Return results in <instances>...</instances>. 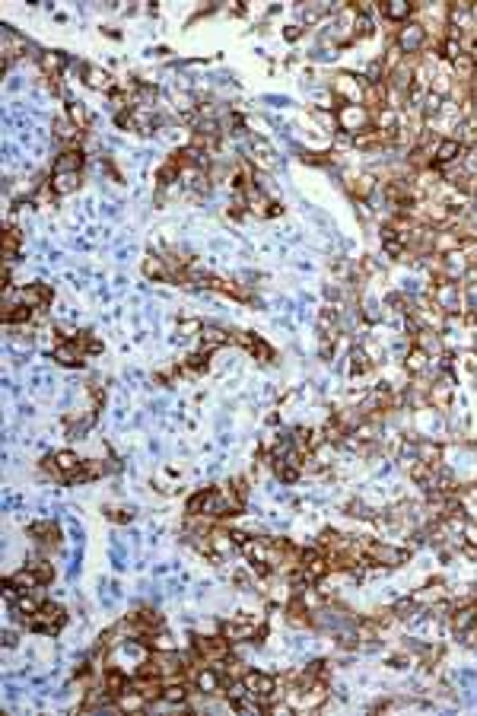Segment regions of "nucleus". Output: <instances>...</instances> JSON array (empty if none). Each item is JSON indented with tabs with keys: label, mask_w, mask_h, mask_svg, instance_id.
Segmentation results:
<instances>
[{
	"label": "nucleus",
	"mask_w": 477,
	"mask_h": 716,
	"mask_svg": "<svg viewBox=\"0 0 477 716\" xmlns=\"http://www.w3.org/2000/svg\"><path fill=\"white\" fill-rule=\"evenodd\" d=\"M373 109H366V105H338V112H334V118H338V128L344 134H363V131H373Z\"/></svg>",
	"instance_id": "obj_1"
},
{
	"label": "nucleus",
	"mask_w": 477,
	"mask_h": 716,
	"mask_svg": "<svg viewBox=\"0 0 477 716\" xmlns=\"http://www.w3.org/2000/svg\"><path fill=\"white\" fill-rule=\"evenodd\" d=\"M429 299L439 312L452 316V312H464V290L458 281H436V287L429 290Z\"/></svg>",
	"instance_id": "obj_2"
},
{
	"label": "nucleus",
	"mask_w": 477,
	"mask_h": 716,
	"mask_svg": "<svg viewBox=\"0 0 477 716\" xmlns=\"http://www.w3.org/2000/svg\"><path fill=\"white\" fill-rule=\"evenodd\" d=\"M331 93L340 105H363V96H366V80L353 74H338L331 80Z\"/></svg>",
	"instance_id": "obj_3"
},
{
	"label": "nucleus",
	"mask_w": 477,
	"mask_h": 716,
	"mask_svg": "<svg viewBox=\"0 0 477 716\" xmlns=\"http://www.w3.org/2000/svg\"><path fill=\"white\" fill-rule=\"evenodd\" d=\"M64 624H67V612L61 605H55V602H45L42 612L26 618V627H32L35 634H48V637H55Z\"/></svg>",
	"instance_id": "obj_4"
},
{
	"label": "nucleus",
	"mask_w": 477,
	"mask_h": 716,
	"mask_svg": "<svg viewBox=\"0 0 477 716\" xmlns=\"http://www.w3.org/2000/svg\"><path fill=\"white\" fill-rule=\"evenodd\" d=\"M427 35H429V29H423V22L410 20V22H404V26L398 29V35H394V45L401 48V55L414 58V55H420V51L427 48Z\"/></svg>",
	"instance_id": "obj_5"
},
{
	"label": "nucleus",
	"mask_w": 477,
	"mask_h": 716,
	"mask_svg": "<svg viewBox=\"0 0 477 716\" xmlns=\"http://www.w3.org/2000/svg\"><path fill=\"white\" fill-rule=\"evenodd\" d=\"M299 567H303V573L309 576V583H318V579H325L328 573L334 570L331 554H322L318 548H305V551L299 554Z\"/></svg>",
	"instance_id": "obj_6"
},
{
	"label": "nucleus",
	"mask_w": 477,
	"mask_h": 716,
	"mask_svg": "<svg viewBox=\"0 0 477 716\" xmlns=\"http://www.w3.org/2000/svg\"><path fill=\"white\" fill-rule=\"evenodd\" d=\"M191 649L198 653L201 662H223L229 656V640L226 637H194L191 640Z\"/></svg>",
	"instance_id": "obj_7"
},
{
	"label": "nucleus",
	"mask_w": 477,
	"mask_h": 716,
	"mask_svg": "<svg viewBox=\"0 0 477 716\" xmlns=\"http://www.w3.org/2000/svg\"><path fill=\"white\" fill-rule=\"evenodd\" d=\"M366 558L375 560L382 567H404L410 558V551L404 548H394V544H385V541H369L366 544Z\"/></svg>",
	"instance_id": "obj_8"
},
{
	"label": "nucleus",
	"mask_w": 477,
	"mask_h": 716,
	"mask_svg": "<svg viewBox=\"0 0 477 716\" xmlns=\"http://www.w3.org/2000/svg\"><path fill=\"white\" fill-rule=\"evenodd\" d=\"M245 684H249V694L258 697L261 703H270L280 691H277V678L268 675V672H258V668H251V672H245Z\"/></svg>",
	"instance_id": "obj_9"
},
{
	"label": "nucleus",
	"mask_w": 477,
	"mask_h": 716,
	"mask_svg": "<svg viewBox=\"0 0 477 716\" xmlns=\"http://www.w3.org/2000/svg\"><path fill=\"white\" fill-rule=\"evenodd\" d=\"M452 401H455V382L449 376L436 379L433 386L427 389V405H433L436 411H449Z\"/></svg>",
	"instance_id": "obj_10"
},
{
	"label": "nucleus",
	"mask_w": 477,
	"mask_h": 716,
	"mask_svg": "<svg viewBox=\"0 0 477 716\" xmlns=\"http://www.w3.org/2000/svg\"><path fill=\"white\" fill-rule=\"evenodd\" d=\"M194 688L201 691V694L214 697V694H220V691L226 688V682H223L220 668H216V666H210V662H204V666L198 668V672H194Z\"/></svg>",
	"instance_id": "obj_11"
},
{
	"label": "nucleus",
	"mask_w": 477,
	"mask_h": 716,
	"mask_svg": "<svg viewBox=\"0 0 477 716\" xmlns=\"http://www.w3.org/2000/svg\"><path fill=\"white\" fill-rule=\"evenodd\" d=\"M51 299V287L48 283H26L20 290V306H29V309H45V303Z\"/></svg>",
	"instance_id": "obj_12"
},
{
	"label": "nucleus",
	"mask_w": 477,
	"mask_h": 716,
	"mask_svg": "<svg viewBox=\"0 0 477 716\" xmlns=\"http://www.w3.org/2000/svg\"><path fill=\"white\" fill-rule=\"evenodd\" d=\"M382 16L404 26V22H410L417 16V4H410V0H388V4H382Z\"/></svg>",
	"instance_id": "obj_13"
},
{
	"label": "nucleus",
	"mask_w": 477,
	"mask_h": 716,
	"mask_svg": "<svg viewBox=\"0 0 477 716\" xmlns=\"http://www.w3.org/2000/svg\"><path fill=\"white\" fill-rule=\"evenodd\" d=\"M83 353H86L83 347H80L74 338H70V341H61V344L51 351V357H55L61 366H70V370H76V366H83Z\"/></svg>",
	"instance_id": "obj_14"
},
{
	"label": "nucleus",
	"mask_w": 477,
	"mask_h": 716,
	"mask_svg": "<svg viewBox=\"0 0 477 716\" xmlns=\"http://www.w3.org/2000/svg\"><path fill=\"white\" fill-rule=\"evenodd\" d=\"M51 465H55V471H57V478H74L76 471L83 468V461H80V455L74 452V449H61V452H55L51 455Z\"/></svg>",
	"instance_id": "obj_15"
},
{
	"label": "nucleus",
	"mask_w": 477,
	"mask_h": 716,
	"mask_svg": "<svg viewBox=\"0 0 477 716\" xmlns=\"http://www.w3.org/2000/svg\"><path fill=\"white\" fill-rule=\"evenodd\" d=\"M462 153H464V147L458 144L455 137H443V140H436L433 163L436 166H452V163H458V159H462Z\"/></svg>",
	"instance_id": "obj_16"
},
{
	"label": "nucleus",
	"mask_w": 477,
	"mask_h": 716,
	"mask_svg": "<svg viewBox=\"0 0 477 716\" xmlns=\"http://www.w3.org/2000/svg\"><path fill=\"white\" fill-rule=\"evenodd\" d=\"M229 341H233V335H229V331H223L220 325H204V328H201V351L204 353H214L216 347L229 344Z\"/></svg>",
	"instance_id": "obj_17"
},
{
	"label": "nucleus",
	"mask_w": 477,
	"mask_h": 716,
	"mask_svg": "<svg viewBox=\"0 0 477 716\" xmlns=\"http://www.w3.org/2000/svg\"><path fill=\"white\" fill-rule=\"evenodd\" d=\"M83 83L90 86V90H99V93H115V83H111V76L105 74L102 67H92V64H86V67H83Z\"/></svg>",
	"instance_id": "obj_18"
},
{
	"label": "nucleus",
	"mask_w": 477,
	"mask_h": 716,
	"mask_svg": "<svg viewBox=\"0 0 477 716\" xmlns=\"http://www.w3.org/2000/svg\"><path fill=\"white\" fill-rule=\"evenodd\" d=\"M10 583L20 589V593H35V589H42V576H39V570L35 567H22V570H16L13 576H10Z\"/></svg>",
	"instance_id": "obj_19"
},
{
	"label": "nucleus",
	"mask_w": 477,
	"mask_h": 716,
	"mask_svg": "<svg viewBox=\"0 0 477 716\" xmlns=\"http://www.w3.org/2000/svg\"><path fill=\"white\" fill-rule=\"evenodd\" d=\"M83 153L76 150V147H67L64 153H57V159H55V173H80L83 169Z\"/></svg>",
	"instance_id": "obj_20"
},
{
	"label": "nucleus",
	"mask_w": 477,
	"mask_h": 716,
	"mask_svg": "<svg viewBox=\"0 0 477 716\" xmlns=\"http://www.w3.org/2000/svg\"><path fill=\"white\" fill-rule=\"evenodd\" d=\"M115 703H118V710H121V713H140V710L150 707V701H146L140 691H134V688H127L125 694H118Z\"/></svg>",
	"instance_id": "obj_21"
},
{
	"label": "nucleus",
	"mask_w": 477,
	"mask_h": 716,
	"mask_svg": "<svg viewBox=\"0 0 477 716\" xmlns=\"http://www.w3.org/2000/svg\"><path fill=\"white\" fill-rule=\"evenodd\" d=\"M373 357L366 353V347H353L350 351V370H347V376L357 379V376H366L369 370H373Z\"/></svg>",
	"instance_id": "obj_22"
},
{
	"label": "nucleus",
	"mask_w": 477,
	"mask_h": 716,
	"mask_svg": "<svg viewBox=\"0 0 477 716\" xmlns=\"http://www.w3.org/2000/svg\"><path fill=\"white\" fill-rule=\"evenodd\" d=\"M144 277L146 281H169L172 277V271H169V262L159 255H146L144 262Z\"/></svg>",
	"instance_id": "obj_23"
},
{
	"label": "nucleus",
	"mask_w": 477,
	"mask_h": 716,
	"mask_svg": "<svg viewBox=\"0 0 477 716\" xmlns=\"http://www.w3.org/2000/svg\"><path fill=\"white\" fill-rule=\"evenodd\" d=\"M429 363H433V357H429L423 347H410L408 357H404V370H408L410 376H420V372H427Z\"/></svg>",
	"instance_id": "obj_24"
},
{
	"label": "nucleus",
	"mask_w": 477,
	"mask_h": 716,
	"mask_svg": "<svg viewBox=\"0 0 477 716\" xmlns=\"http://www.w3.org/2000/svg\"><path fill=\"white\" fill-rule=\"evenodd\" d=\"M67 118H70V124H74L80 134H83L86 128H90V121H92L90 109H86V102H76V99H70V102H67Z\"/></svg>",
	"instance_id": "obj_25"
},
{
	"label": "nucleus",
	"mask_w": 477,
	"mask_h": 716,
	"mask_svg": "<svg viewBox=\"0 0 477 716\" xmlns=\"http://www.w3.org/2000/svg\"><path fill=\"white\" fill-rule=\"evenodd\" d=\"M417 459L427 461L429 468H439V461H443V446L433 440H420L417 443Z\"/></svg>",
	"instance_id": "obj_26"
},
{
	"label": "nucleus",
	"mask_w": 477,
	"mask_h": 716,
	"mask_svg": "<svg viewBox=\"0 0 477 716\" xmlns=\"http://www.w3.org/2000/svg\"><path fill=\"white\" fill-rule=\"evenodd\" d=\"M51 188L55 194H74L80 188V173H51Z\"/></svg>",
	"instance_id": "obj_27"
},
{
	"label": "nucleus",
	"mask_w": 477,
	"mask_h": 716,
	"mask_svg": "<svg viewBox=\"0 0 477 716\" xmlns=\"http://www.w3.org/2000/svg\"><path fill=\"white\" fill-rule=\"evenodd\" d=\"M163 697H166L169 703H175V707L185 710L188 707V697H191V688H188L185 682H169L166 688H163Z\"/></svg>",
	"instance_id": "obj_28"
},
{
	"label": "nucleus",
	"mask_w": 477,
	"mask_h": 716,
	"mask_svg": "<svg viewBox=\"0 0 477 716\" xmlns=\"http://www.w3.org/2000/svg\"><path fill=\"white\" fill-rule=\"evenodd\" d=\"M20 242H22V236L16 233V229H7V233H4V242H0L4 262H22V255H20Z\"/></svg>",
	"instance_id": "obj_29"
},
{
	"label": "nucleus",
	"mask_w": 477,
	"mask_h": 716,
	"mask_svg": "<svg viewBox=\"0 0 477 716\" xmlns=\"http://www.w3.org/2000/svg\"><path fill=\"white\" fill-rule=\"evenodd\" d=\"M39 67H42L45 74L57 76L64 67H67V55H64V51H42V58H39Z\"/></svg>",
	"instance_id": "obj_30"
},
{
	"label": "nucleus",
	"mask_w": 477,
	"mask_h": 716,
	"mask_svg": "<svg viewBox=\"0 0 477 716\" xmlns=\"http://www.w3.org/2000/svg\"><path fill=\"white\" fill-rule=\"evenodd\" d=\"M146 643H150L153 653H172V649H179V647H175V637L169 634L166 627H159V630H153V634L146 637Z\"/></svg>",
	"instance_id": "obj_31"
},
{
	"label": "nucleus",
	"mask_w": 477,
	"mask_h": 716,
	"mask_svg": "<svg viewBox=\"0 0 477 716\" xmlns=\"http://www.w3.org/2000/svg\"><path fill=\"white\" fill-rule=\"evenodd\" d=\"M45 605V599H39V595L32 593H20V599H16V614H22V618H32V614H39Z\"/></svg>",
	"instance_id": "obj_32"
},
{
	"label": "nucleus",
	"mask_w": 477,
	"mask_h": 716,
	"mask_svg": "<svg viewBox=\"0 0 477 716\" xmlns=\"http://www.w3.org/2000/svg\"><path fill=\"white\" fill-rule=\"evenodd\" d=\"M462 55H464L462 39H458V35H445L443 45H439V58H443L445 64H452V61H458Z\"/></svg>",
	"instance_id": "obj_33"
},
{
	"label": "nucleus",
	"mask_w": 477,
	"mask_h": 716,
	"mask_svg": "<svg viewBox=\"0 0 477 716\" xmlns=\"http://www.w3.org/2000/svg\"><path fill=\"white\" fill-rule=\"evenodd\" d=\"M375 188H379V179H375L373 173H363V175H357V182L350 185V191L357 194V198H369Z\"/></svg>",
	"instance_id": "obj_34"
},
{
	"label": "nucleus",
	"mask_w": 477,
	"mask_h": 716,
	"mask_svg": "<svg viewBox=\"0 0 477 716\" xmlns=\"http://www.w3.org/2000/svg\"><path fill=\"white\" fill-rule=\"evenodd\" d=\"M0 318H4V325H26V322H32V309H29V306L0 309Z\"/></svg>",
	"instance_id": "obj_35"
},
{
	"label": "nucleus",
	"mask_w": 477,
	"mask_h": 716,
	"mask_svg": "<svg viewBox=\"0 0 477 716\" xmlns=\"http://www.w3.org/2000/svg\"><path fill=\"white\" fill-rule=\"evenodd\" d=\"M322 16H325V4H309V7L299 10V22H303V26H312V22H318Z\"/></svg>",
	"instance_id": "obj_36"
},
{
	"label": "nucleus",
	"mask_w": 477,
	"mask_h": 716,
	"mask_svg": "<svg viewBox=\"0 0 477 716\" xmlns=\"http://www.w3.org/2000/svg\"><path fill=\"white\" fill-rule=\"evenodd\" d=\"M207 366H210V363H207V353L201 351V353H191V357H188L185 363H181V370H185L188 376H194V372H204Z\"/></svg>",
	"instance_id": "obj_37"
},
{
	"label": "nucleus",
	"mask_w": 477,
	"mask_h": 716,
	"mask_svg": "<svg viewBox=\"0 0 477 716\" xmlns=\"http://www.w3.org/2000/svg\"><path fill=\"white\" fill-rule=\"evenodd\" d=\"M363 316H366V322H379L385 312H382V303H375L373 297H366L363 299Z\"/></svg>",
	"instance_id": "obj_38"
},
{
	"label": "nucleus",
	"mask_w": 477,
	"mask_h": 716,
	"mask_svg": "<svg viewBox=\"0 0 477 716\" xmlns=\"http://www.w3.org/2000/svg\"><path fill=\"white\" fill-rule=\"evenodd\" d=\"M251 353H255V360H258V363H274V351H270V347L264 344L261 338L255 341V347H251Z\"/></svg>",
	"instance_id": "obj_39"
},
{
	"label": "nucleus",
	"mask_w": 477,
	"mask_h": 716,
	"mask_svg": "<svg viewBox=\"0 0 477 716\" xmlns=\"http://www.w3.org/2000/svg\"><path fill=\"white\" fill-rule=\"evenodd\" d=\"M464 544H477V522L464 525Z\"/></svg>",
	"instance_id": "obj_40"
},
{
	"label": "nucleus",
	"mask_w": 477,
	"mask_h": 716,
	"mask_svg": "<svg viewBox=\"0 0 477 716\" xmlns=\"http://www.w3.org/2000/svg\"><path fill=\"white\" fill-rule=\"evenodd\" d=\"M264 102L274 105V109H284V105H290V99H286V96H268Z\"/></svg>",
	"instance_id": "obj_41"
},
{
	"label": "nucleus",
	"mask_w": 477,
	"mask_h": 716,
	"mask_svg": "<svg viewBox=\"0 0 477 716\" xmlns=\"http://www.w3.org/2000/svg\"><path fill=\"white\" fill-rule=\"evenodd\" d=\"M408 662H410V659L401 653V656H392V659H388V666H392V668H408Z\"/></svg>",
	"instance_id": "obj_42"
},
{
	"label": "nucleus",
	"mask_w": 477,
	"mask_h": 716,
	"mask_svg": "<svg viewBox=\"0 0 477 716\" xmlns=\"http://www.w3.org/2000/svg\"><path fill=\"white\" fill-rule=\"evenodd\" d=\"M299 35H303V29H299V26H286L284 39H286V41H296V39H299Z\"/></svg>",
	"instance_id": "obj_43"
},
{
	"label": "nucleus",
	"mask_w": 477,
	"mask_h": 716,
	"mask_svg": "<svg viewBox=\"0 0 477 716\" xmlns=\"http://www.w3.org/2000/svg\"><path fill=\"white\" fill-rule=\"evenodd\" d=\"M462 637H464V643H474L477 640V621H474V627H471V630H464Z\"/></svg>",
	"instance_id": "obj_44"
},
{
	"label": "nucleus",
	"mask_w": 477,
	"mask_h": 716,
	"mask_svg": "<svg viewBox=\"0 0 477 716\" xmlns=\"http://www.w3.org/2000/svg\"><path fill=\"white\" fill-rule=\"evenodd\" d=\"M464 558H468V560H477V544H464Z\"/></svg>",
	"instance_id": "obj_45"
}]
</instances>
